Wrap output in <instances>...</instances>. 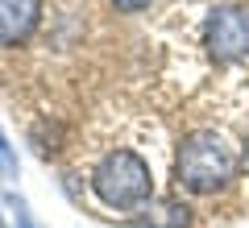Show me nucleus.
Listing matches in <instances>:
<instances>
[{"instance_id": "obj_5", "label": "nucleus", "mask_w": 249, "mask_h": 228, "mask_svg": "<svg viewBox=\"0 0 249 228\" xmlns=\"http://www.w3.org/2000/svg\"><path fill=\"white\" fill-rule=\"evenodd\" d=\"M145 224L150 228H187L191 224V211H187V203H178V199H162V203L150 208Z\"/></svg>"}, {"instance_id": "obj_4", "label": "nucleus", "mask_w": 249, "mask_h": 228, "mask_svg": "<svg viewBox=\"0 0 249 228\" xmlns=\"http://www.w3.org/2000/svg\"><path fill=\"white\" fill-rule=\"evenodd\" d=\"M42 25V0H0V50L25 46Z\"/></svg>"}, {"instance_id": "obj_2", "label": "nucleus", "mask_w": 249, "mask_h": 228, "mask_svg": "<svg viewBox=\"0 0 249 228\" xmlns=\"http://www.w3.org/2000/svg\"><path fill=\"white\" fill-rule=\"evenodd\" d=\"M91 195L112 211H137L154 199V170L137 149H108L91 166Z\"/></svg>"}, {"instance_id": "obj_8", "label": "nucleus", "mask_w": 249, "mask_h": 228, "mask_svg": "<svg viewBox=\"0 0 249 228\" xmlns=\"http://www.w3.org/2000/svg\"><path fill=\"white\" fill-rule=\"evenodd\" d=\"M241 162H245V170H249V137H245V154H241Z\"/></svg>"}, {"instance_id": "obj_1", "label": "nucleus", "mask_w": 249, "mask_h": 228, "mask_svg": "<svg viewBox=\"0 0 249 228\" xmlns=\"http://www.w3.org/2000/svg\"><path fill=\"white\" fill-rule=\"evenodd\" d=\"M237 175V154L216 129H196L178 141L175 154V183L191 195H216Z\"/></svg>"}, {"instance_id": "obj_9", "label": "nucleus", "mask_w": 249, "mask_h": 228, "mask_svg": "<svg viewBox=\"0 0 249 228\" xmlns=\"http://www.w3.org/2000/svg\"><path fill=\"white\" fill-rule=\"evenodd\" d=\"M0 228H4V220H0Z\"/></svg>"}, {"instance_id": "obj_3", "label": "nucleus", "mask_w": 249, "mask_h": 228, "mask_svg": "<svg viewBox=\"0 0 249 228\" xmlns=\"http://www.w3.org/2000/svg\"><path fill=\"white\" fill-rule=\"evenodd\" d=\"M204 46L216 62H237L249 54V9L220 4L204 21Z\"/></svg>"}, {"instance_id": "obj_7", "label": "nucleus", "mask_w": 249, "mask_h": 228, "mask_svg": "<svg viewBox=\"0 0 249 228\" xmlns=\"http://www.w3.org/2000/svg\"><path fill=\"white\" fill-rule=\"evenodd\" d=\"M116 13H145L150 9V0H112Z\"/></svg>"}, {"instance_id": "obj_6", "label": "nucleus", "mask_w": 249, "mask_h": 228, "mask_svg": "<svg viewBox=\"0 0 249 228\" xmlns=\"http://www.w3.org/2000/svg\"><path fill=\"white\" fill-rule=\"evenodd\" d=\"M13 175H17V158H13L9 141L0 137V178H13Z\"/></svg>"}]
</instances>
